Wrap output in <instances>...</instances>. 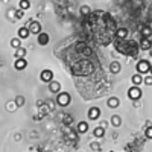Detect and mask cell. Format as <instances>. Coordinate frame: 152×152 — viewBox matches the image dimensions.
<instances>
[{"label":"cell","instance_id":"6da1fadb","mask_svg":"<svg viewBox=\"0 0 152 152\" xmlns=\"http://www.w3.org/2000/svg\"><path fill=\"white\" fill-rule=\"evenodd\" d=\"M117 41H114V46H116V50L120 52L122 55H126V56H137L138 50H140V46H138L134 40H129V41H123V40H119L116 38Z\"/></svg>","mask_w":152,"mask_h":152},{"label":"cell","instance_id":"7a4b0ae2","mask_svg":"<svg viewBox=\"0 0 152 152\" xmlns=\"http://www.w3.org/2000/svg\"><path fill=\"white\" fill-rule=\"evenodd\" d=\"M56 102H58L59 107H69L70 102H72V96L66 91H59L58 97H56Z\"/></svg>","mask_w":152,"mask_h":152},{"label":"cell","instance_id":"3957f363","mask_svg":"<svg viewBox=\"0 0 152 152\" xmlns=\"http://www.w3.org/2000/svg\"><path fill=\"white\" fill-rule=\"evenodd\" d=\"M142 96H143V91H142L140 85H132L128 90V97L131 100H138V99H142Z\"/></svg>","mask_w":152,"mask_h":152},{"label":"cell","instance_id":"277c9868","mask_svg":"<svg viewBox=\"0 0 152 152\" xmlns=\"http://www.w3.org/2000/svg\"><path fill=\"white\" fill-rule=\"evenodd\" d=\"M137 72L138 73H149V69H151V62L149 61H146V59H142V61H138L137 62Z\"/></svg>","mask_w":152,"mask_h":152},{"label":"cell","instance_id":"5b68a950","mask_svg":"<svg viewBox=\"0 0 152 152\" xmlns=\"http://www.w3.org/2000/svg\"><path fill=\"white\" fill-rule=\"evenodd\" d=\"M28 28H29L31 34L38 35V34L41 32V23H40V21H37V20H31V21L28 23Z\"/></svg>","mask_w":152,"mask_h":152},{"label":"cell","instance_id":"8992f818","mask_svg":"<svg viewBox=\"0 0 152 152\" xmlns=\"http://www.w3.org/2000/svg\"><path fill=\"white\" fill-rule=\"evenodd\" d=\"M40 79H41V82H46V84L52 82V81H53V72L49 70V69L43 70V72L40 73Z\"/></svg>","mask_w":152,"mask_h":152},{"label":"cell","instance_id":"52a82bcc","mask_svg":"<svg viewBox=\"0 0 152 152\" xmlns=\"http://www.w3.org/2000/svg\"><path fill=\"white\" fill-rule=\"evenodd\" d=\"M138 46H140V50H146L148 52V50L152 47V40L151 38H146V37H140V44Z\"/></svg>","mask_w":152,"mask_h":152},{"label":"cell","instance_id":"ba28073f","mask_svg":"<svg viewBox=\"0 0 152 152\" xmlns=\"http://www.w3.org/2000/svg\"><path fill=\"white\" fill-rule=\"evenodd\" d=\"M99 116H100V110L97 107H91L87 113V117L90 120H96V119H99Z\"/></svg>","mask_w":152,"mask_h":152},{"label":"cell","instance_id":"9c48e42d","mask_svg":"<svg viewBox=\"0 0 152 152\" xmlns=\"http://www.w3.org/2000/svg\"><path fill=\"white\" fill-rule=\"evenodd\" d=\"M14 67H15V70H24V69L28 67V61L24 59V58H15Z\"/></svg>","mask_w":152,"mask_h":152},{"label":"cell","instance_id":"30bf717a","mask_svg":"<svg viewBox=\"0 0 152 152\" xmlns=\"http://www.w3.org/2000/svg\"><path fill=\"white\" fill-rule=\"evenodd\" d=\"M38 44L40 46H47L49 44V34H46V32L38 34Z\"/></svg>","mask_w":152,"mask_h":152},{"label":"cell","instance_id":"8fae6325","mask_svg":"<svg viewBox=\"0 0 152 152\" xmlns=\"http://www.w3.org/2000/svg\"><path fill=\"white\" fill-rule=\"evenodd\" d=\"M128 34H129V31L126 28H119L116 31V38H119V40H125V38H128Z\"/></svg>","mask_w":152,"mask_h":152},{"label":"cell","instance_id":"7c38bea8","mask_svg":"<svg viewBox=\"0 0 152 152\" xmlns=\"http://www.w3.org/2000/svg\"><path fill=\"white\" fill-rule=\"evenodd\" d=\"M49 90L52 91V93H59L61 91V84L53 79L52 82H49Z\"/></svg>","mask_w":152,"mask_h":152},{"label":"cell","instance_id":"4fadbf2b","mask_svg":"<svg viewBox=\"0 0 152 152\" xmlns=\"http://www.w3.org/2000/svg\"><path fill=\"white\" fill-rule=\"evenodd\" d=\"M143 79H145V78L142 76V73H138V72L131 76V81H132L134 85H142V84H143Z\"/></svg>","mask_w":152,"mask_h":152},{"label":"cell","instance_id":"5bb4252c","mask_svg":"<svg viewBox=\"0 0 152 152\" xmlns=\"http://www.w3.org/2000/svg\"><path fill=\"white\" fill-rule=\"evenodd\" d=\"M110 70H111V73H114V75L120 73V70H122L120 62H119V61H113L111 64H110Z\"/></svg>","mask_w":152,"mask_h":152},{"label":"cell","instance_id":"9a60e30c","mask_svg":"<svg viewBox=\"0 0 152 152\" xmlns=\"http://www.w3.org/2000/svg\"><path fill=\"white\" fill-rule=\"evenodd\" d=\"M31 35V31H29V28L28 26H23V28H20L18 29V37L21 38V40H26V38Z\"/></svg>","mask_w":152,"mask_h":152},{"label":"cell","instance_id":"2e32d148","mask_svg":"<svg viewBox=\"0 0 152 152\" xmlns=\"http://www.w3.org/2000/svg\"><path fill=\"white\" fill-rule=\"evenodd\" d=\"M107 105H108V108H117L120 105V100H119V97H110L107 100Z\"/></svg>","mask_w":152,"mask_h":152},{"label":"cell","instance_id":"e0dca14e","mask_svg":"<svg viewBox=\"0 0 152 152\" xmlns=\"http://www.w3.org/2000/svg\"><path fill=\"white\" fill-rule=\"evenodd\" d=\"M87 131H88V123L87 122H79L78 128H76V132L78 134H85Z\"/></svg>","mask_w":152,"mask_h":152},{"label":"cell","instance_id":"ac0fdd59","mask_svg":"<svg viewBox=\"0 0 152 152\" xmlns=\"http://www.w3.org/2000/svg\"><path fill=\"white\" fill-rule=\"evenodd\" d=\"M140 37L151 38V37H152V28H151V26H142V29H140Z\"/></svg>","mask_w":152,"mask_h":152},{"label":"cell","instance_id":"d6986e66","mask_svg":"<svg viewBox=\"0 0 152 152\" xmlns=\"http://www.w3.org/2000/svg\"><path fill=\"white\" fill-rule=\"evenodd\" d=\"M111 125L114 126V128H119V126L122 125V119H120V116H117V114L111 116Z\"/></svg>","mask_w":152,"mask_h":152},{"label":"cell","instance_id":"ffe728a7","mask_svg":"<svg viewBox=\"0 0 152 152\" xmlns=\"http://www.w3.org/2000/svg\"><path fill=\"white\" fill-rule=\"evenodd\" d=\"M93 134H94V137H96V138L104 137V134H105V128H104V126H97V128H94Z\"/></svg>","mask_w":152,"mask_h":152},{"label":"cell","instance_id":"44dd1931","mask_svg":"<svg viewBox=\"0 0 152 152\" xmlns=\"http://www.w3.org/2000/svg\"><path fill=\"white\" fill-rule=\"evenodd\" d=\"M14 56H15V58H24V56H26V49H24V47H18V49H15Z\"/></svg>","mask_w":152,"mask_h":152},{"label":"cell","instance_id":"7402d4cb","mask_svg":"<svg viewBox=\"0 0 152 152\" xmlns=\"http://www.w3.org/2000/svg\"><path fill=\"white\" fill-rule=\"evenodd\" d=\"M18 8H20V9H23V11H26V9H29V8H31V2H29V0H20Z\"/></svg>","mask_w":152,"mask_h":152},{"label":"cell","instance_id":"603a6c76","mask_svg":"<svg viewBox=\"0 0 152 152\" xmlns=\"http://www.w3.org/2000/svg\"><path fill=\"white\" fill-rule=\"evenodd\" d=\"M11 46L14 47V49L21 47V38H20V37H17V38H12V40H11Z\"/></svg>","mask_w":152,"mask_h":152},{"label":"cell","instance_id":"cb8c5ba5","mask_svg":"<svg viewBox=\"0 0 152 152\" xmlns=\"http://www.w3.org/2000/svg\"><path fill=\"white\" fill-rule=\"evenodd\" d=\"M15 105L17 107H23L24 105V97L23 96H17L15 97Z\"/></svg>","mask_w":152,"mask_h":152},{"label":"cell","instance_id":"d4e9b609","mask_svg":"<svg viewBox=\"0 0 152 152\" xmlns=\"http://www.w3.org/2000/svg\"><path fill=\"white\" fill-rule=\"evenodd\" d=\"M145 135H146V138L152 140V126H148V128H146V131H145Z\"/></svg>","mask_w":152,"mask_h":152},{"label":"cell","instance_id":"484cf974","mask_svg":"<svg viewBox=\"0 0 152 152\" xmlns=\"http://www.w3.org/2000/svg\"><path fill=\"white\" fill-rule=\"evenodd\" d=\"M143 84H145V85H148V87H151V85H152V75L146 76V78L143 79Z\"/></svg>","mask_w":152,"mask_h":152},{"label":"cell","instance_id":"4316f807","mask_svg":"<svg viewBox=\"0 0 152 152\" xmlns=\"http://www.w3.org/2000/svg\"><path fill=\"white\" fill-rule=\"evenodd\" d=\"M90 12H91V9L88 8V6H82V8H81V14H82V15H88Z\"/></svg>","mask_w":152,"mask_h":152},{"label":"cell","instance_id":"83f0119b","mask_svg":"<svg viewBox=\"0 0 152 152\" xmlns=\"http://www.w3.org/2000/svg\"><path fill=\"white\" fill-rule=\"evenodd\" d=\"M23 15H24V14H23V9H20V8H18V9H15V18L21 20V18H23Z\"/></svg>","mask_w":152,"mask_h":152},{"label":"cell","instance_id":"f1b7e54d","mask_svg":"<svg viewBox=\"0 0 152 152\" xmlns=\"http://www.w3.org/2000/svg\"><path fill=\"white\" fill-rule=\"evenodd\" d=\"M62 122H64L66 125H70V123L73 122V119H72L70 116H67V117H64V119H62Z\"/></svg>","mask_w":152,"mask_h":152},{"label":"cell","instance_id":"f546056e","mask_svg":"<svg viewBox=\"0 0 152 152\" xmlns=\"http://www.w3.org/2000/svg\"><path fill=\"white\" fill-rule=\"evenodd\" d=\"M91 148H93V149H100V146H99L97 143H91Z\"/></svg>","mask_w":152,"mask_h":152},{"label":"cell","instance_id":"4dcf8cb0","mask_svg":"<svg viewBox=\"0 0 152 152\" xmlns=\"http://www.w3.org/2000/svg\"><path fill=\"white\" fill-rule=\"evenodd\" d=\"M148 52H149V56H152V47H151V49L148 50Z\"/></svg>","mask_w":152,"mask_h":152},{"label":"cell","instance_id":"1f68e13d","mask_svg":"<svg viewBox=\"0 0 152 152\" xmlns=\"http://www.w3.org/2000/svg\"><path fill=\"white\" fill-rule=\"evenodd\" d=\"M149 73L152 75V64H151V69H149Z\"/></svg>","mask_w":152,"mask_h":152}]
</instances>
